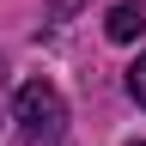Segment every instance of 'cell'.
<instances>
[{
	"label": "cell",
	"instance_id": "6da1fadb",
	"mask_svg": "<svg viewBox=\"0 0 146 146\" xmlns=\"http://www.w3.org/2000/svg\"><path fill=\"white\" fill-rule=\"evenodd\" d=\"M18 122H25V134H61V122H67V104H61V91H55L49 79H31V85H18Z\"/></svg>",
	"mask_w": 146,
	"mask_h": 146
},
{
	"label": "cell",
	"instance_id": "7a4b0ae2",
	"mask_svg": "<svg viewBox=\"0 0 146 146\" xmlns=\"http://www.w3.org/2000/svg\"><path fill=\"white\" fill-rule=\"evenodd\" d=\"M104 31H110V43H134V36L146 31V6H134V0H122V6H110Z\"/></svg>",
	"mask_w": 146,
	"mask_h": 146
},
{
	"label": "cell",
	"instance_id": "3957f363",
	"mask_svg": "<svg viewBox=\"0 0 146 146\" xmlns=\"http://www.w3.org/2000/svg\"><path fill=\"white\" fill-rule=\"evenodd\" d=\"M128 91H134V98L146 104V55H140V61H134V67H128Z\"/></svg>",
	"mask_w": 146,
	"mask_h": 146
},
{
	"label": "cell",
	"instance_id": "277c9868",
	"mask_svg": "<svg viewBox=\"0 0 146 146\" xmlns=\"http://www.w3.org/2000/svg\"><path fill=\"white\" fill-rule=\"evenodd\" d=\"M140 146H146V140H140Z\"/></svg>",
	"mask_w": 146,
	"mask_h": 146
}]
</instances>
